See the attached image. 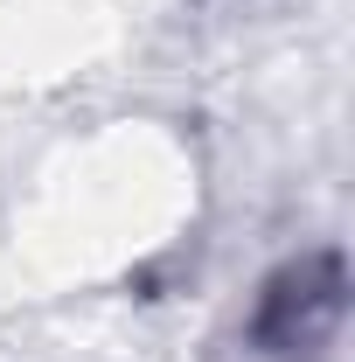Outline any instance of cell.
Instances as JSON below:
<instances>
[{
    "mask_svg": "<svg viewBox=\"0 0 355 362\" xmlns=\"http://www.w3.org/2000/svg\"><path fill=\"white\" fill-rule=\"evenodd\" d=\"M342 320H349V265L342 251H307L286 272H272L265 300L251 314V341L279 362H313L334 349Z\"/></svg>",
    "mask_w": 355,
    "mask_h": 362,
    "instance_id": "1",
    "label": "cell"
}]
</instances>
